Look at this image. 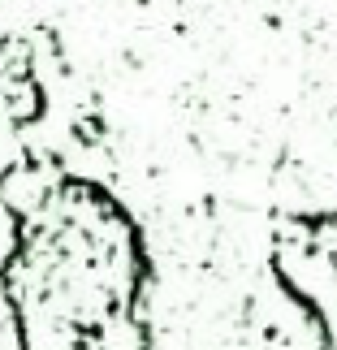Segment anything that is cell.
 <instances>
[{
    "instance_id": "1",
    "label": "cell",
    "mask_w": 337,
    "mask_h": 350,
    "mask_svg": "<svg viewBox=\"0 0 337 350\" xmlns=\"http://www.w3.org/2000/svg\"><path fill=\"white\" fill-rule=\"evenodd\" d=\"M273 273L281 290L312 316L325 350H337V212L281 221L273 234Z\"/></svg>"
}]
</instances>
